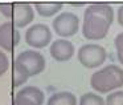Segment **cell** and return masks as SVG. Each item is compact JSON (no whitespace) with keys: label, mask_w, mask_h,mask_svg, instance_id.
<instances>
[{"label":"cell","mask_w":123,"mask_h":105,"mask_svg":"<svg viewBox=\"0 0 123 105\" xmlns=\"http://www.w3.org/2000/svg\"><path fill=\"white\" fill-rule=\"evenodd\" d=\"M49 53L56 61H68L74 55V45L72 41L65 39H57L50 44Z\"/></svg>","instance_id":"obj_10"},{"label":"cell","mask_w":123,"mask_h":105,"mask_svg":"<svg viewBox=\"0 0 123 105\" xmlns=\"http://www.w3.org/2000/svg\"><path fill=\"white\" fill-rule=\"evenodd\" d=\"M28 78H29V75H28L27 69L21 64L15 61L12 64V81H13V86H20L21 84H25Z\"/></svg>","instance_id":"obj_12"},{"label":"cell","mask_w":123,"mask_h":105,"mask_svg":"<svg viewBox=\"0 0 123 105\" xmlns=\"http://www.w3.org/2000/svg\"><path fill=\"white\" fill-rule=\"evenodd\" d=\"M118 60H119V63L123 65V53H120V52H118Z\"/></svg>","instance_id":"obj_19"},{"label":"cell","mask_w":123,"mask_h":105,"mask_svg":"<svg viewBox=\"0 0 123 105\" xmlns=\"http://www.w3.org/2000/svg\"><path fill=\"white\" fill-rule=\"evenodd\" d=\"M78 61L85 68H97L106 61L107 53L103 47L98 44H85L78 49Z\"/></svg>","instance_id":"obj_4"},{"label":"cell","mask_w":123,"mask_h":105,"mask_svg":"<svg viewBox=\"0 0 123 105\" xmlns=\"http://www.w3.org/2000/svg\"><path fill=\"white\" fill-rule=\"evenodd\" d=\"M35 8L38 15L44 17H50L60 12V9L62 8V3H36Z\"/></svg>","instance_id":"obj_13"},{"label":"cell","mask_w":123,"mask_h":105,"mask_svg":"<svg viewBox=\"0 0 123 105\" xmlns=\"http://www.w3.org/2000/svg\"><path fill=\"white\" fill-rule=\"evenodd\" d=\"M16 63L21 64L23 67L27 69L29 77L32 76H36L38 73H41L44 69H45V57L40 53V52L36 51H24L21 53L17 55Z\"/></svg>","instance_id":"obj_6"},{"label":"cell","mask_w":123,"mask_h":105,"mask_svg":"<svg viewBox=\"0 0 123 105\" xmlns=\"http://www.w3.org/2000/svg\"><path fill=\"white\" fill-rule=\"evenodd\" d=\"M114 45H115V48H117L118 52L123 53V32H120L119 35H117V37H115V40H114Z\"/></svg>","instance_id":"obj_17"},{"label":"cell","mask_w":123,"mask_h":105,"mask_svg":"<svg viewBox=\"0 0 123 105\" xmlns=\"http://www.w3.org/2000/svg\"><path fill=\"white\" fill-rule=\"evenodd\" d=\"M105 105H123V91H117L106 97Z\"/></svg>","instance_id":"obj_15"},{"label":"cell","mask_w":123,"mask_h":105,"mask_svg":"<svg viewBox=\"0 0 123 105\" xmlns=\"http://www.w3.org/2000/svg\"><path fill=\"white\" fill-rule=\"evenodd\" d=\"M90 85L95 92L107 93L123 86V69L118 65L110 64L97 70L90 77Z\"/></svg>","instance_id":"obj_2"},{"label":"cell","mask_w":123,"mask_h":105,"mask_svg":"<svg viewBox=\"0 0 123 105\" xmlns=\"http://www.w3.org/2000/svg\"><path fill=\"white\" fill-rule=\"evenodd\" d=\"M20 43V31L11 21L0 25V48L12 52Z\"/></svg>","instance_id":"obj_9"},{"label":"cell","mask_w":123,"mask_h":105,"mask_svg":"<svg viewBox=\"0 0 123 105\" xmlns=\"http://www.w3.org/2000/svg\"><path fill=\"white\" fill-rule=\"evenodd\" d=\"M80 28V19L73 12H62L53 20V31L61 37L75 35Z\"/></svg>","instance_id":"obj_5"},{"label":"cell","mask_w":123,"mask_h":105,"mask_svg":"<svg viewBox=\"0 0 123 105\" xmlns=\"http://www.w3.org/2000/svg\"><path fill=\"white\" fill-rule=\"evenodd\" d=\"M9 67V60L4 52L0 51V76H3Z\"/></svg>","instance_id":"obj_16"},{"label":"cell","mask_w":123,"mask_h":105,"mask_svg":"<svg viewBox=\"0 0 123 105\" xmlns=\"http://www.w3.org/2000/svg\"><path fill=\"white\" fill-rule=\"evenodd\" d=\"M117 19H118V23H119V25H122V27H123V6H120L119 8H118Z\"/></svg>","instance_id":"obj_18"},{"label":"cell","mask_w":123,"mask_h":105,"mask_svg":"<svg viewBox=\"0 0 123 105\" xmlns=\"http://www.w3.org/2000/svg\"><path fill=\"white\" fill-rule=\"evenodd\" d=\"M114 21V9L105 3L90 4L83 14L82 35L87 40H102Z\"/></svg>","instance_id":"obj_1"},{"label":"cell","mask_w":123,"mask_h":105,"mask_svg":"<svg viewBox=\"0 0 123 105\" xmlns=\"http://www.w3.org/2000/svg\"><path fill=\"white\" fill-rule=\"evenodd\" d=\"M44 92L37 86H24L13 97L12 105H43Z\"/></svg>","instance_id":"obj_8"},{"label":"cell","mask_w":123,"mask_h":105,"mask_svg":"<svg viewBox=\"0 0 123 105\" xmlns=\"http://www.w3.org/2000/svg\"><path fill=\"white\" fill-rule=\"evenodd\" d=\"M80 105H105V100L99 94H95L93 92H87V93L81 96Z\"/></svg>","instance_id":"obj_14"},{"label":"cell","mask_w":123,"mask_h":105,"mask_svg":"<svg viewBox=\"0 0 123 105\" xmlns=\"http://www.w3.org/2000/svg\"><path fill=\"white\" fill-rule=\"evenodd\" d=\"M48 105H77V98L70 92H57L49 97Z\"/></svg>","instance_id":"obj_11"},{"label":"cell","mask_w":123,"mask_h":105,"mask_svg":"<svg viewBox=\"0 0 123 105\" xmlns=\"http://www.w3.org/2000/svg\"><path fill=\"white\" fill-rule=\"evenodd\" d=\"M0 12L11 19V23L16 28H23L32 23L35 17V9L28 3H8L0 4Z\"/></svg>","instance_id":"obj_3"},{"label":"cell","mask_w":123,"mask_h":105,"mask_svg":"<svg viewBox=\"0 0 123 105\" xmlns=\"http://www.w3.org/2000/svg\"><path fill=\"white\" fill-rule=\"evenodd\" d=\"M25 41L33 48H44L52 41V31L45 24H33L25 32Z\"/></svg>","instance_id":"obj_7"}]
</instances>
